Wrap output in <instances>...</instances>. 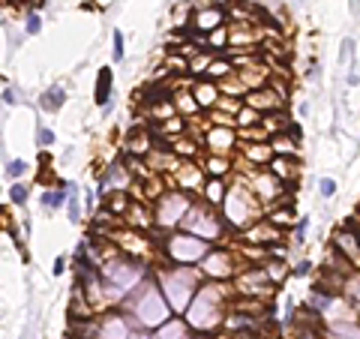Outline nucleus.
Masks as SVG:
<instances>
[{
    "label": "nucleus",
    "mask_w": 360,
    "mask_h": 339,
    "mask_svg": "<svg viewBox=\"0 0 360 339\" xmlns=\"http://www.w3.org/2000/svg\"><path fill=\"white\" fill-rule=\"evenodd\" d=\"M267 222H270V225H276V228L291 225V222H294V207H291V201H285L282 207H276V210L267 216Z\"/></svg>",
    "instance_id": "27"
},
{
    "label": "nucleus",
    "mask_w": 360,
    "mask_h": 339,
    "mask_svg": "<svg viewBox=\"0 0 360 339\" xmlns=\"http://www.w3.org/2000/svg\"><path fill=\"white\" fill-rule=\"evenodd\" d=\"M66 192H69V183H57V186H51V189L42 192V204L48 210H60L66 204Z\"/></svg>",
    "instance_id": "21"
},
{
    "label": "nucleus",
    "mask_w": 360,
    "mask_h": 339,
    "mask_svg": "<svg viewBox=\"0 0 360 339\" xmlns=\"http://www.w3.org/2000/svg\"><path fill=\"white\" fill-rule=\"evenodd\" d=\"M66 207H69V219L78 222L81 219V207H78V192H75L72 183H69V192H66Z\"/></svg>",
    "instance_id": "34"
},
{
    "label": "nucleus",
    "mask_w": 360,
    "mask_h": 339,
    "mask_svg": "<svg viewBox=\"0 0 360 339\" xmlns=\"http://www.w3.org/2000/svg\"><path fill=\"white\" fill-rule=\"evenodd\" d=\"M270 150H273L276 156H297V153H300L297 141L288 138V135H273V138H270Z\"/></svg>",
    "instance_id": "24"
},
{
    "label": "nucleus",
    "mask_w": 360,
    "mask_h": 339,
    "mask_svg": "<svg viewBox=\"0 0 360 339\" xmlns=\"http://www.w3.org/2000/svg\"><path fill=\"white\" fill-rule=\"evenodd\" d=\"M270 156H273L270 144H255V147H246V159H249V162H267Z\"/></svg>",
    "instance_id": "33"
},
{
    "label": "nucleus",
    "mask_w": 360,
    "mask_h": 339,
    "mask_svg": "<svg viewBox=\"0 0 360 339\" xmlns=\"http://www.w3.org/2000/svg\"><path fill=\"white\" fill-rule=\"evenodd\" d=\"M351 54H354V39H345V42H342V63H345Z\"/></svg>",
    "instance_id": "44"
},
{
    "label": "nucleus",
    "mask_w": 360,
    "mask_h": 339,
    "mask_svg": "<svg viewBox=\"0 0 360 339\" xmlns=\"http://www.w3.org/2000/svg\"><path fill=\"white\" fill-rule=\"evenodd\" d=\"M153 339H189V324L180 318H165Z\"/></svg>",
    "instance_id": "20"
},
{
    "label": "nucleus",
    "mask_w": 360,
    "mask_h": 339,
    "mask_svg": "<svg viewBox=\"0 0 360 339\" xmlns=\"http://www.w3.org/2000/svg\"><path fill=\"white\" fill-rule=\"evenodd\" d=\"M189 192H162L156 198V207H153V225H180L183 213L189 210Z\"/></svg>",
    "instance_id": "7"
},
{
    "label": "nucleus",
    "mask_w": 360,
    "mask_h": 339,
    "mask_svg": "<svg viewBox=\"0 0 360 339\" xmlns=\"http://www.w3.org/2000/svg\"><path fill=\"white\" fill-rule=\"evenodd\" d=\"M207 72V81H219V78H225V75H231L234 72V63L228 60V57H216V60H210L207 66H204Z\"/></svg>",
    "instance_id": "22"
},
{
    "label": "nucleus",
    "mask_w": 360,
    "mask_h": 339,
    "mask_svg": "<svg viewBox=\"0 0 360 339\" xmlns=\"http://www.w3.org/2000/svg\"><path fill=\"white\" fill-rule=\"evenodd\" d=\"M24 171H27V162H24V159H12V162L6 165V177H9V180H12V177H21Z\"/></svg>",
    "instance_id": "38"
},
{
    "label": "nucleus",
    "mask_w": 360,
    "mask_h": 339,
    "mask_svg": "<svg viewBox=\"0 0 360 339\" xmlns=\"http://www.w3.org/2000/svg\"><path fill=\"white\" fill-rule=\"evenodd\" d=\"M144 276V264L141 261H129V258H114V261H105L102 273H99V285H102V294L105 300H120L126 297Z\"/></svg>",
    "instance_id": "2"
},
{
    "label": "nucleus",
    "mask_w": 360,
    "mask_h": 339,
    "mask_svg": "<svg viewBox=\"0 0 360 339\" xmlns=\"http://www.w3.org/2000/svg\"><path fill=\"white\" fill-rule=\"evenodd\" d=\"M210 249V240H201L195 234H171L162 243V255L174 264H195L201 261V255Z\"/></svg>",
    "instance_id": "6"
},
{
    "label": "nucleus",
    "mask_w": 360,
    "mask_h": 339,
    "mask_svg": "<svg viewBox=\"0 0 360 339\" xmlns=\"http://www.w3.org/2000/svg\"><path fill=\"white\" fill-rule=\"evenodd\" d=\"M246 237H249L252 243H258V246H270V243L279 240V228L270 225L267 219H255V225L246 231Z\"/></svg>",
    "instance_id": "17"
},
{
    "label": "nucleus",
    "mask_w": 360,
    "mask_h": 339,
    "mask_svg": "<svg viewBox=\"0 0 360 339\" xmlns=\"http://www.w3.org/2000/svg\"><path fill=\"white\" fill-rule=\"evenodd\" d=\"M204 198L210 204H222V198H225V180L222 177H210L207 186H204Z\"/></svg>",
    "instance_id": "26"
},
{
    "label": "nucleus",
    "mask_w": 360,
    "mask_h": 339,
    "mask_svg": "<svg viewBox=\"0 0 360 339\" xmlns=\"http://www.w3.org/2000/svg\"><path fill=\"white\" fill-rule=\"evenodd\" d=\"M36 141H39L42 147H48V144H54V132H51V129H39V132H36Z\"/></svg>",
    "instance_id": "43"
},
{
    "label": "nucleus",
    "mask_w": 360,
    "mask_h": 339,
    "mask_svg": "<svg viewBox=\"0 0 360 339\" xmlns=\"http://www.w3.org/2000/svg\"><path fill=\"white\" fill-rule=\"evenodd\" d=\"M111 81H114V75H111V69L105 66V69H99V78H96V102L105 108L108 105V96H111Z\"/></svg>",
    "instance_id": "23"
},
{
    "label": "nucleus",
    "mask_w": 360,
    "mask_h": 339,
    "mask_svg": "<svg viewBox=\"0 0 360 339\" xmlns=\"http://www.w3.org/2000/svg\"><path fill=\"white\" fill-rule=\"evenodd\" d=\"M180 225L186 228V231H192L195 237H201V240H216L219 234H222V222L213 216V210L210 207H189L186 213H183V219H180Z\"/></svg>",
    "instance_id": "8"
},
{
    "label": "nucleus",
    "mask_w": 360,
    "mask_h": 339,
    "mask_svg": "<svg viewBox=\"0 0 360 339\" xmlns=\"http://www.w3.org/2000/svg\"><path fill=\"white\" fill-rule=\"evenodd\" d=\"M219 24H225V12H222L219 6H207V9H198V12L192 15V27H195L198 33H207V30H213V27H219Z\"/></svg>",
    "instance_id": "16"
},
{
    "label": "nucleus",
    "mask_w": 360,
    "mask_h": 339,
    "mask_svg": "<svg viewBox=\"0 0 360 339\" xmlns=\"http://www.w3.org/2000/svg\"><path fill=\"white\" fill-rule=\"evenodd\" d=\"M225 42H228V30H225V24L213 27V33L207 36V45H225Z\"/></svg>",
    "instance_id": "36"
},
{
    "label": "nucleus",
    "mask_w": 360,
    "mask_h": 339,
    "mask_svg": "<svg viewBox=\"0 0 360 339\" xmlns=\"http://www.w3.org/2000/svg\"><path fill=\"white\" fill-rule=\"evenodd\" d=\"M27 192H30V189H27L24 183H12V189H9V198H12L15 204H24V201H27Z\"/></svg>",
    "instance_id": "39"
},
{
    "label": "nucleus",
    "mask_w": 360,
    "mask_h": 339,
    "mask_svg": "<svg viewBox=\"0 0 360 339\" xmlns=\"http://www.w3.org/2000/svg\"><path fill=\"white\" fill-rule=\"evenodd\" d=\"M129 339H153L150 333H129Z\"/></svg>",
    "instance_id": "49"
},
{
    "label": "nucleus",
    "mask_w": 360,
    "mask_h": 339,
    "mask_svg": "<svg viewBox=\"0 0 360 339\" xmlns=\"http://www.w3.org/2000/svg\"><path fill=\"white\" fill-rule=\"evenodd\" d=\"M231 120H234L240 129H249V126H258V123H261V114H258L255 108H249V105H240Z\"/></svg>",
    "instance_id": "25"
},
{
    "label": "nucleus",
    "mask_w": 360,
    "mask_h": 339,
    "mask_svg": "<svg viewBox=\"0 0 360 339\" xmlns=\"http://www.w3.org/2000/svg\"><path fill=\"white\" fill-rule=\"evenodd\" d=\"M270 288H273V282L267 279V273H264V267H246L243 273H240V279H237V291L240 294H252V297H264V294H270Z\"/></svg>",
    "instance_id": "10"
},
{
    "label": "nucleus",
    "mask_w": 360,
    "mask_h": 339,
    "mask_svg": "<svg viewBox=\"0 0 360 339\" xmlns=\"http://www.w3.org/2000/svg\"><path fill=\"white\" fill-rule=\"evenodd\" d=\"M204 168L210 171V177H222L225 171H231V159L228 156H210Z\"/></svg>",
    "instance_id": "31"
},
{
    "label": "nucleus",
    "mask_w": 360,
    "mask_h": 339,
    "mask_svg": "<svg viewBox=\"0 0 360 339\" xmlns=\"http://www.w3.org/2000/svg\"><path fill=\"white\" fill-rule=\"evenodd\" d=\"M264 273H267L270 282H282V279H285V264H282V261H267Z\"/></svg>",
    "instance_id": "35"
},
{
    "label": "nucleus",
    "mask_w": 360,
    "mask_h": 339,
    "mask_svg": "<svg viewBox=\"0 0 360 339\" xmlns=\"http://www.w3.org/2000/svg\"><path fill=\"white\" fill-rule=\"evenodd\" d=\"M159 282H162V297L168 303L171 312H183L195 294V270L189 264H177L174 270H159Z\"/></svg>",
    "instance_id": "3"
},
{
    "label": "nucleus",
    "mask_w": 360,
    "mask_h": 339,
    "mask_svg": "<svg viewBox=\"0 0 360 339\" xmlns=\"http://www.w3.org/2000/svg\"><path fill=\"white\" fill-rule=\"evenodd\" d=\"M297 168H300L297 156H273V159H270V174H273L279 183H294Z\"/></svg>",
    "instance_id": "15"
},
{
    "label": "nucleus",
    "mask_w": 360,
    "mask_h": 339,
    "mask_svg": "<svg viewBox=\"0 0 360 339\" xmlns=\"http://www.w3.org/2000/svg\"><path fill=\"white\" fill-rule=\"evenodd\" d=\"M204 141H207V150L213 153V156H228L231 150H234V144H237V135L228 129V126H210L207 129V135H204Z\"/></svg>",
    "instance_id": "12"
},
{
    "label": "nucleus",
    "mask_w": 360,
    "mask_h": 339,
    "mask_svg": "<svg viewBox=\"0 0 360 339\" xmlns=\"http://www.w3.org/2000/svg\"><path fill=\"white\" fill-rule=\"evenodd\" d=\"M129 309H132L135 321L144 327H159L165 318H171V309H168L162 291H156L153 285H135L132 297H129Z\"/></svg>",
    "instance_id": "4"
},
{
    "label": "nucleus",
    "mask_w": 360,
    "mask_h": 339,
    "mask_svg": "<svg viewBox=\"0 0 360 339\" xmlns=\"http://www.w3.org/2000/svg\"><path fill=\"white\" fill-rule=\"evenodd\" d=\"M225 192H228V195L222 198V207H225L228 225L246 228L249 222L261 219V216H258V198H255L246 186H234V189H225Z\"/></svg>",
    "instance_id": "5"
},
{
    "label": "nucleus",
    "mask_w": 360,
    "mask_h": 339,
    "mask_svg": "<svg viewBox=\"0 0 360 339\" xmlns=\"http://www.w3.org/2000/svg\"><path fill=\"white\" fill-rule=\"evenodd\" d=\"M318 192H321V198H333L336 195V180L333 177H321L318 180Z\"/></svg>",
    "instance_id": "37"
},
{
    "label": "nucleus",
    "mask_w": 360,
    "mask_h": 339,
    "mask_svg": "<svg viewBox=\"0 0 360 339\" xmlns=\"http://www.w3.org/2000/svg\"><path fill=\"white\" fill-rule=\"evenodd\" d=\"M147 147H150V132H147V129H141V132L129 135V150H132V156L147 153Z\"/></svg>",
    "instance_id": "30"
},
{
    "label": "nucleus",
    "mask_w": 360,
    "mask_h": 339,
    "mask_svg": "<svg viewBox=\"0 0 360 339\" xmlns=\"http://www.w3.org/2000/svg\"><path fill=\"white\" fill-rule=\"evenodd\" d=\"M3 102H6V105H15V102H18V93H15V90H3Z\"/></svg>",
    "instance_id": "46"
},
{
    "label": "nucleus",
    "mask_w": 360,
    "mask_h": 339,
    "mask_svg": "<svg viewBox=\"0 0 360 339\" xmlns=\"http://www.w3.org/2000/svg\"><path fill=\"white\" fill-rule=\"evenodd\" d=\"M327 339H357V327H354V324L348 327V321H342V324H330Z\"/></svg>",
    "instance_id": "32"
},
{
    "label": "nucleus",
    "mask_w": 360,
    "mask_h": 339,
    "mask_svg": "<svg viewBox=\"0 0 360 339\" xmlns=\"http://www.w3.org/2000/svg\"><path fill=\"white\" fill-rule=\"evenodd\" d=\"M282 102H285V99H282L273 87H261V90H252L243 105H249V108H255V111L261 114V111H276Z\"/></svg>",
    "instance_id": "13"
},
{
    "label": "nucleus",
    "mask_w": 360,
    "mask_h": 339,
    "mask_svg": "<svg viewBox=\"0 0 360 339\" xmlns=\"http://www.w3.org/2000/svg\"><path fill=\"white\" fill-rule=\"evenodd\" d=\"M177 108H183V111H198V105H195V99H189V93H177Z\"/></svg>",
    "instance_id": "42"
},
{
    "label": "nucleus",
    "mask_w": 360,
    "mask_h": 339,
    "mask_svg": "<svg viewBox=\"0 0 360 339\" xmlns=\"http://www.w3.org/2000/svg\"><path fill=\"white\" fill-rule=\"evenodd\" d=\"M225 303H228V288L222 282H207L201 285L189 306L183 309L186 312V324L195 327V330H216L225 318Z\"/></svg>",
    "instance_id": "1"
},
{
    "label": "nucleus",
    "mask_w": 360,
    "mask_h": 339,
    "mask_svg": "<svg viewBox=\"0 0 360 339\" xmlns=\"http://www.w3.org/2000/svg\"><path fill=\"white\" fill-rule=\"evenodd\" d=\"M63 270H66V258H60V255H57V261H54V276H60Z\"/></svg>",
    "instance_id": "47"
},
{
    "label": "nucleus",
    "mask_w": 360,
    "mask_h": 339,
    "mask_svg": "<svg viewBox=\"0 0 360 339\" xmlns=\"http://www.w3.org/2000/svg\"><path fill=\"white\" fill-rule=\"evenodd\" d=\"M198 339H204V336H198Z\"/></svg>",
    "instance_id": "50"
},
{
    "label": "nucleus",
    "mask_w": 360,
    "mask_h": 339,
    "mask_svg": "<svg viewBox=\"0 0 360 339\" xmlns=\"http://www.w3.org/2000/svg\"><path fill=\"white\" fill-rule=\"evenodd\" d=\"M24 30H27L30 36H33V33H39V30H42V18H39L36 12H27V27H24Z\"/></svg>",
    "instance_id": "41"
},
{
    "label": "nucleus",
    "mask_w": 360,
    "mask_h": 339,
    "mask_svg": "<svg viewBox=\"0 0 360 339\" xmlns=\"http://www.w3.org/2000/svg\"><path fill=\"white\" fill-rule=\"evenodd\" d=\"M63 102H66V93H63V87H51V90H45V96L39 99V105H42L45 111H57Z\"/></svg>",
    "instance_id": "28"
},
{
    "label": "nucleus",
    "mask_w": 360,
    "mask_h": 339,
    "mask_svg": "<svg viewBox=\"0 0 360 339\" xmlns=\"http://www.w3.org/2000/svg\"><path fill=\"white\" fill-rule=\"evenodd\" d=\"M354 240H357L354 231H339V234L333 237V249H336L339 255H345V258L357 267V243H354Z\"/></svg>",
    "instance_id": "19"
},
{
    "label": "nucleus",
    "mask_w": 360,
    "mask_h": 339,
    "mask_svg": "<svg viewBox=\"0 0 360 339\" xmlns=\"http://www.w3.org/2000/svg\"><path fill=\"white\" fill-rule=\"evenodd\" d=\"M180 171H177V180H180V186H186L189 192L195 189V180L201 177V171L195 168V165H177Z\"/></svg>",
    "instance_id": "29"
},
{
    "label": "nucleus",
    "mask_w": 360,
    "mask_h": 339,
    "mask_svg": "<svg viewBox=\"0 0 360 339\" xmlns=\"http://www.w3.org/2000/svg\"><path fill=\"white\" fill-rule=\"evenodd\" d=\"M345 231H357V219H354V213H351V219H345Z\"/></svg>",
    "instance_id": "48"
},
{
    "label": "nucleus",
    "mask_w": 360,
    "mask_h": 339,
    "mask_svg": "<svg viewBox=\"0 0 360 339\" xmlns=\"http://www.w3.org/2000/svg\"><path fill=\"white\" fill-rule=\"evenodd\" d=\"M312 270V261H300V264H294V276H306Z\"/></svg>",
    "instance_id": "45"
},
{
    "label": "nucleus",
    "mask_w": 360,
    "mask_h": 339,
    "mask_svg": "<svg viewBox=\"0 0 360 339\" xmlns=\"http://www.w3.org/2000/svg\"><path fill=\"white\" fill-rule=\"evenodd\" d=\"M219 3H222V0H219Z\"/></svg>",
    "instance_id": "51"
},
{
    "label": "nucleus",
    "mask_w": 360,
    "mask_h": 339,
    "mask_svg": "<svg viewBox=\"0 0 360 339\" xmlns=\"http://www.w3.org/2000/svg\"><path fill=\"white\" fill-rule=\"evenodd\" d=\"M129 321L120 315V312H108L96 321L93 327V339H129Z\"/></svg>",
    "instance_id": "11"
},
{
    "label": "nucleus",
    "mask_w": 360,
    "mask_h": 339,
    "mask_svg": "<svg viewBox=\"0 0 360 339\" xmlns=\"http://www.w3.org/2000/svg\"><path fill=\"white\" fill-rule=\"evenodd\" d=\"M252 189H255V198H258V201H270V198H279L282 183H279L270 171H255V174H252Z\"/></svg>",
    "instance_id": "14"
},
{
    "label": "nucleus",
    "mask_w": 360,
    "mask_h": 339,
    "mask_svg": "<svg viewBox=\"0 0 360 339\" xmlns=\"http://www.w3.org/2000/svg\"><path fill=\"white\" fill-rule=\"evenodd\" d=\"M192 99H195L198 108H213V105L219 102V87H216V81H198V84L192 87Z\"/></svg>",
    "instance_id": "18"
},
{
    "label": "nucleus",
    "mask_w": 360,
    "mask_h": 339,
    "mask_svg": "<svg viewBox=\"0 0 360 339\" xmlns=\"http://www.w3.org/2000/svg\"><path fill=\"white\" fill-rule=\"evenodd\" d=\"M198 267H201L204 276H210V279H216V282H222V279H228V276L234 273V264H231L228 249H207V252L201 255Z\"/></svg>",
    "instance_id": "9"
},
{
    "label": "nucleus",
    "mask_w": 360,
    "mask_h": 339,
    "mask_svg": "<svg viewBox=\"0 0 360 339\" xmlns=\"http://www.w3.org/2000/svg\"><path fill=\"white\" fill-rule=\"evenodd\" d=\"M114 60H123V54H126V42H123V33L120 30H114Z\"/></svg>",
    "instance_id": "40"
}]
</instances>
